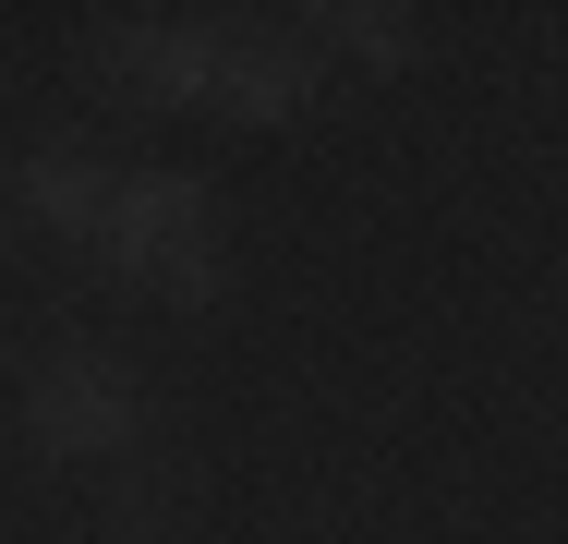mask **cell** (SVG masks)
<instances>
[{
  "label": "cell",
  "instance_id": "6da1fadb",
  "mask_svg": "<svg viewBox=\"0 0 568 544\" xmlns=\"http://www.w3.org/2000/svg\"><path fill=\"white\" fill-rule=\"evenodd\" d=\"M110 254L133 266V279H158V291L206 303V291H219V194H206L194 170H145V182H121Z\"/></svg>",
  "mask_w": 568,
  "mask_h": 544
},
{
  "label": "cell",
  "instance_id": "7a4b0ae2",
  "mask_svg": "<svg viewBox=\"0 0 568 544\" xmlns=\"http://www.w3.org/2000/svg\"><path fill=\"white\" fill-rule=\"evenodd\" d=\"M85 61L145 85V98H206L219 85V24H170V12H110L85 37Z\"/></svg>",
  "mask_w": 568,
  "mask_h": 544
},
{
  "label": "cell",
  "instance_id": "3957f363",
  "mask_svg": "<svg viewBox=\"0 0 568 544\" xmlns=\"http://www.w3.org/2000/svg\"><path fill=\"white\" fill-rule=\"evenodd\" d=\"M24 412H37L49 447H121V435H133V375H121L110 351H61Z\"/></svg>",
  "mask_w": 568,
  "mask_h": 544
},
{
  "label": "cell",
  "instance_id": "277c9868",
  "mask_svg": "<svg viewBox=\"0 0 568 544\" xmlns=\"http://www.w3.org/2000/svg\"><path fill=\"white\" fill-rule=\"evenodd\" d=\"M242 121H291L315 98V37H278V24H219V85Z\"/></svg>",
  "mask_w": 568,
  "mask_h": 544
},
{
  "label": "cell",
  "instance_id": "5b68a950",
  "mask_svg": "<svg viewBox=\"0 0 568 544\" xmlns=\"http://www.w3.org/2000/svg\"><path fill=\"white\" fill-rule=\"evenodd\" d=\"M24 206L49 218V230H73V242H98V230H110V206H121V182L85 158V145H49V158L24 170Z\"/></svg>",
  "mask_w": 568,
  "mask_h": 544
},
{
  "label": "cell",
  "instance_id": "8992f818",
  "mask_svg": "<svg viewBox=\"0 0 568 544\" xmlns=\"http://www.w3.org/2000/svg\"><path fill=\"white\" fill-rule=\"evenodd\" d=\"M327 24H339L363 61H412V49H424V24H412V12H387V0H351V12H327Z\"/></svg>",
  "mask_w": 568,
  "mask_h": 544
},
{
  "label": "cell",
  "instance_id": "52a82bcc",
  "mask_svg": "<svg viewBox=\"0 0 568 544\" xmlns=\"http://www.w3.org/2000/svg\"><path fill=\"white\" fill-rule=\"evenodd\" d=\"M158 508H170V484H158V472H133V484H121V521H133V533H158Z\"/></svg>",
  "mask_w": 568,
  "mask_h": 544
},
{
  "label": "cell",
  "instance_id": "ba28073f",
  "mask_svg": "<svg viewBox=\"0 0 568 544\" xmlns=\"http://www.w3.org/2000/svg\"><path fill=\"white\" fill-rule=\"evenodd\" d=\"M0 218H12V182H0Z\"/></svg>",
  "mask_w": 568,
  "mask_h": 544
}]
</instances>
